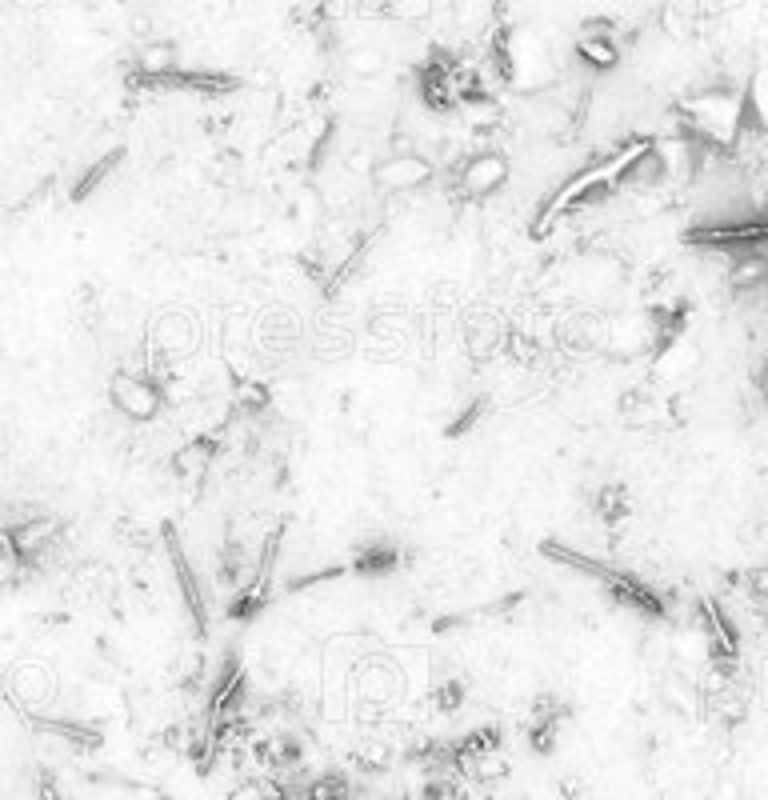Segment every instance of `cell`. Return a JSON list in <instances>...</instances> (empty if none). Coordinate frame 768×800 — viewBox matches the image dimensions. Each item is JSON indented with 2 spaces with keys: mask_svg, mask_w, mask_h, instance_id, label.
Here are the masks:
<instances>
[{
  "mask_svg": "<svg viewBox=\"0 0 768 800\" xmlns=\"http://www.w3.org/2000/svg\"><path fill=\"white\" fill-rule=\"evenodd\" d=\"M113 400L116 409L136 417V421H149V417L161 409V392H156L153 384H144V380L129 377V372H121V377L113 380Z\"/></svg>",
  "mask_w": 768,
  "mask_h": 800,
  "instance_id": "obj_1",
  "label": "cell"
},
{
  "mask_svg": "<svg viewBox=\"0 0 768 800\" xmlns=\"http://www.w3.org/2000/svg\"><path fill=\"white\" fill-rule=\"evenodd\" d=\"M504 176H509V165H504V156H477L469 168H464V193L472 196H489L492 188L504 185Z\"/></svg>",
  "mask_w": 768,
  "mask_h": 800,
  "instance_id": "obj_2",
  "label": "cell"
},
{
  "mask_svg": "<svg viewBox=\"0 0 768 800\" xmlns=\"http://www.w3.org/2000/svg\"><path fill=\"white\" fill-rule=\"evenodd\" d=\"M424 176H429V165H424V161H417V156H397V161H389V165H380V185H385V188L420 185Z\"/></svg>",
  "mask_w": 768,
  "mask_h": 800,
  "instance_id": "obj_3",
  "label": "cell"
},
{
  "mask_svg": "<svg viewBox=\"0 0 768 800\" xmlns=\"http://www.w3.org/2000/svg\"><path fill=\"white\" fill-rule=\"evenodd\" d=\"M584 57V61H593V64H601V69H605V64H613L616 61V41L613 37H581V49H576Z\"/></svg>",
  "mask_w": 768,
  "mask_h": 800,
  "instance_id": "obj_4",
  "label": "cell"
}]
</instances>
